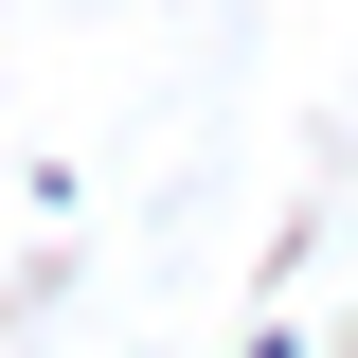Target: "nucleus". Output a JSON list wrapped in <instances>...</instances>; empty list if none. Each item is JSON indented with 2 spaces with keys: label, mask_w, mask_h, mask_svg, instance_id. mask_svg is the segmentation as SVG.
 <instances>
[]
</instances>
